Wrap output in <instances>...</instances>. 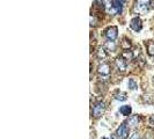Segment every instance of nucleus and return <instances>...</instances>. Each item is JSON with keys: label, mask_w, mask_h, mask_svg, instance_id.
<instances>
[{"label": "nucleus", "mask_w": 154, "mask_h": 139, "mask_svg": "<svg viewBox=\"0 0 154 139\" xmlns=\"http://www.w3.org/2000/svg\"><path fill=\"white\" fill-rule=\"evenodd\" d=\"M151 1L152 0H137L135 4V12L139 14H146L151 8Z\"/></svg>", "instance_id": "obj_1"}, {"label": "nucleus", "mask_w": 154, "mask_h": 139, "mask_svg": "<svg viewBox=\"0 0 154 139\" xmlns=\"http://www.w3.org/2000/svg\"><path fill=\"white\" fill-rule=\"evenodd\" d=\"M104 110H105V104H104V102L100 101V102H96V103L94 104L92 114H93V116H94L95 118H99V117L102 116V114L104 113Z\"/></svg>", "instance_id": "obj_2"}, {"label": "nucleus", "mask_w": 154, "mask_h": 139, "mask_svg": "<svg viewBox=\"0 0 154 139\" xmlns=\"http://www.w3.org/2000/svg\"><path fill=\"white\" fill-rule=\"evenodd\" d=\"M104 36L110 40V41H115L117 37H118V29L116 26H110L108 27L105 30H104Z\"/></svg>", "instance_id": "obj_3"}, {"label": "nucleus", "mask_w": 154, "mask_h": 139, "mask_svg": "<svg viewBox=\"0 0 154 139\" xmlns=\"http://www.w3.org/2000/svg\"><path fill=\"white\" fill-rule=\"evenodd\" d=\"M101 1H102L103 8H104V12H105V13H108V14H110V15H116V14H118L116 8L114 7L112 0H101Z\"/></svg>", "instance_id": "obj_4"}, {"label": "nucleus", "mask_w": 154, "mask_h": 139, "mask_svg": "<svg viewBox=\"0 0 154 139\" xmlns=\"http://www.w3.org/2000/svg\"><path fill=\"white\" fill-rule=\"evenodd\" d=\"M130 28H131L133 31L139 33V31L143 29V21H141V19H139L138 16L133 17V19L130 21Z\"/></svg>", "instance_id": "obj_5"}, {"label": "nucleus", "mask_w": 154, "mask_h": 139, "mask_svg": "<svg viewBox=\"0 0 154 139\" xmlns=\"http://www.w3.org/2000/svg\"><path fill=\"white\" fill-rule=\"evenodd\" d=\"M116 135L120 137V139H128L129 137V126L126 123H123L118 126V129L116 130Z\"/></svg>", "instance_id": "obj_6"}, {"label": "nucleus", "mask_w": 154, "mask_h": 139, "mask_svg": "<svg viewBox=\"0 0 154 139\" xmlns=\"http://www.w3.org/2000/svg\"><path fill=\"white\" fill-rule=\"evenodd\" d=\"M139 122H140V118L138 115H133V116H130L128 120H126V125H128L130 129H136L138 125H139Z\"/></svg>", "instance_id": "obj_7"}, {"label": "nucleus", "mask_w": 154, "mask_h": 139, "mask_svg": "<svg viewBox=\"0 0 154 139\" xmlns=\"http://www.w3.org/2000/svg\"><path fill=\"white\" fill-rule=\"evenodd\" d=\"M115 64L117 66V69L120 72H125L126 69H128V65H126V61L120 56V57H117L116 61H115Z\"/></svg>", "instance_id": "obj_8"}, {"label": "nucleus", "mask_w": 154, "mask_h": 139, "mask_svg": "<svg viewBox=\"0 0 154 139\" xmlns=\"http://www.w3.org/2000/svg\"><path fill=\"white\" fill-rule=\"evenodd\" d=\"M97 72H99L100 75H109L110 74V65L109 64H105V63L99 65Z\"/></svg>", "instance_id": "obj_9"}, {"label": "nucleus", "mask_w": 154, "mask_h": 139, "mask_svg": "<svg viewBox=\"0 0 154 139\" xmlns=\"http://www.w3.org/2000/svg\"><path fill=\"white\" fill-rule=\"evenodd\" d=\"M104 49L107 50V51H116V49H117V45L116 43L114 42V41H110V40H108L105 43H104Z\"/></svg>", "instance_id": "obj_10"}, {"label": "nucleus", "mask_w": 154, "mask_h": 139, "mask_svg": "<svg viewBox=\"0 0 154 139\" xmlns=\"http://www.w3.org/2000/svg\"><path fill=\"white\" fill-rule=\"evenodd\" d=\"M120 56L125 59V61H132L133 58H135V55H133V52L130 51V49L128 50H124V51L120 53Z\"/></svg>", "instance_id": "obj_11"}, {"label": "nucleus", "mask_w": 154, "mask_h": 139, "mask_svg": "<svg viewBox=\"0 0 154 139\" xmlns=\"http://www.w3.org/2000/svg\"><path fill=\"white\" fill-rule=\"evenodd\" d=\"M96 57L101 61H104L107 57H108V53H107V50L104 48H100L97 51H96Z\"/></svg>", "instance_id": "obj_12"}, {"label": "nucleus", "mask_w": 154, "mask_h": 139, "mask_svg": "<svg viewBox=\"0 0 154 139\" xmlns=\"http://www.w3.org/2000/svg\"><path fill=\"white\" fill-rule=\"evenodd\" d=\"M132 111V108L130 105H123L120 108V113L123 115V116H130V114Z\"/></svg>", "instance_id": "obj_13"}, {"label": "nucleus", "mask_w": 154, "mask_h": 139, "mask_svg": "<svg viewBox=\"0 0 154 139\" xmlns=\"http://www.w3.org/2000/svg\"><path fill=\"white\" fill-rule=\"evenodd\" d=\"M115 99L117 100V101H126L128 100V95L124 93V92H117L116 94H115Z\"/></svg>", "instance_id": "obj_14"}, {"label": "nucleus", "mask_w": 154, "mask_h": 139, "mask_svg": "<svg viewBox=\"0 0 154 139\" xmlns=\"http://www.w3.org/2000/svg\"><path fill=\"white\" fill-rule=\"evenodd\" d=\"M129 88L131 90H136L138 88V84L135 79H129Z\"/></svg>", "instance_id": "obj_15"}, {"label": "nucleus", "mask_w": 154, "mask_h": 139, "mask_svg": "<svg viewBox=\"0 0 154 139\" xmlns=\"http://www.w3.org/2000/svg\"><path fill=\"white\" fill-rule=\"evenodd\" d=\"M147 52H148V55H151V56L154 57V42L153 41H151V42L147 43Z\"/></svg>", "instance_id": "obj_16"}, {"label": "nucleus", "mask_w": 154, "mask_h": 139, "mask_svg": "<svg viewBox=\"0 0 154 139\" xmlns=\"http://www.w3.org/2000/svg\"><path fill=\"white\" fill-rule=\"evenodd\" d=\"M122 48L124 50H128L131 48V41L128 40V38H123V43H122Z\"/></svg>", "instance_id": "obj_17"}, {"label": "nucleus", "mask_w": 154, "mask_h": 139, "mask_svg": "<svg viewBox=\"0 0 154 139\" xmlns=\"http://www.w3.org/2000/svg\"><path fill=\"white\" fill-rule=\"evenodd\" d=\"M97 23H99V21H97L96 16L95 15H90V27H96Z\"/></svg>", "instance_id": "obj_18"}, {"label": "nucleus", "mask_w": 154, "mask_h": 139, "mask_svg": "<svg viewBox=\"0 0 154 139\" xmlns=\"http://www.w3.org/2000/svg\"><path fill=\"white\" fill-rule=\"evenodd\" d=\"M129 139H140V135H139L138 132H133V133L130 136Z\"/></svg>", "instance_id": "obj_19"}, {"label": "nucleus", "mask_w": 154, "mask_h": 139, "mask_svg": "<svg viewBox=\"0 0 154 139\" xmlns=\"http://www.w3.org/2000/svg\"><path fill=\"white\" fill-rule=\"evenodd\" d=\"M110 139H120V138L118 137V136H117V135H116V133H115V135H111Z\"/></svg>", "instance_id": "obj_20"}, {"label": "nucleus", "mask_w": 154, "mask_h": 139, "mask_svg": "<svg viewBox=\"0 0 154 139\" xmlns=\"http://www.w3.org/2000/svg\"><path fill=\"white\" fill-rule=\"evenodd\" d=\"M151 123H152V125H154V116L151 117Z\"/></svg>", "instance_id": "obj_21"}, {"label": "nucleus", "mask_w": 154, "mask_h": 139, "mask_svg": "<svg viewBox=\"0 0 154 139\" xmlns=\"http://www.w3.org/2000/svg\"><path fill=\"white\" fill-rule=\"evenodd\" d=\"M120 2H123V4H124V2H125V0H120Z\"/></svg>", "instance_id": "obj_22"}, {"label": "nucleus", "mask_w": 154, "mask_h": 139, "mask_svg": "<svg viewBox=\"0 0 154 139\" xmlns=\"http://www.w3.org/2000/svg\"><path fill=\"white\" fill-rule=\"evenodd\" d=\"M102 139H107V138H102Z\"/></svg>", "instance_id": "obj_23"}]
</instances>
